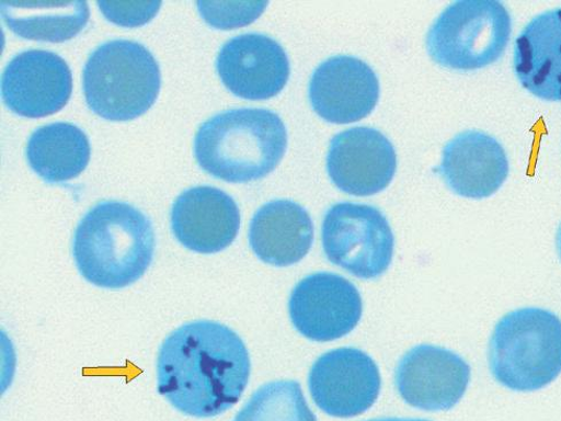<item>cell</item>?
Wrapping results in <instances>:
<instances>
[{
    "label": "cell",
    "mask_w": 561,
    "mask_h": 421,
    "mask_svg": "<svg viewBox=\"0 0 561 421\" xmlns=\"http://www.w3.org/2000/svg\"><path fill=\"white\" fill-rule=\"evenodd\" d=\"M494 378L516 391L540 390L561 374V319L541 308L504 316L490 343Z\"/></svg>",
    "instance_id": "cell-5"
},
{
    "label": "cell",
    "mask_w": 561,
    "mask_h": 421,
    "mask_svg": "<svg viewBox=\"0 0 561 421\" xmlns=\"http://www.w3.org/2000/svg\"><path fill=\"white\" fill-rule=\"evenodd\" d=\"M557 249H558L559 257L561 259V226L557 234Z\"/></svg>",
    "instance_id": "cell-25"
},
{
    "label": "cell",
    "mask_w": 561,
    "mask_h": 421,
    "mask_svg": "<svg viewBox=\"0 0 561 421\" xmlns=\"http://www.w3.org/2000/svg\"><path fill=\"white\" fill-rule=\"evenodd\" d=\"M250 376L245 343L217 321H191L170 333L160 346L158 391L190 417L210 418L231 409Z\"/></svg>",
    "instance_id": "cell-1"
},
{
    "label": "cell",
    "mask_w": 561,
    "mask_h": 421,
    "mask_svg": "<svg viewBox=\"0 0 561 421\" xmlns=\"http://www.w3.org/2000/svg\"><path fill=\"white\" fill-rule=\"evenodd\" d=\"M512 34V18L497 0H459L448 7L427 34L431 58L442 67L471 71L497 62Z\"/></svg>",
    "instance_id": "cell-6"
},
{
    "label": "cell",
    "mask_w": 561,
    "mask_h": 421,
    "mask_svg": "<svg viewBox=\"0 0 561 421\" xmlns=\"http://www.w3.org/2000/svg\"><path fill=\"white\" fill-rule=\"evenodd\" d=\"M327 167L331 181L340 191L371 196L392 183L398 157L393 144L382 133L356 127L332 138Z\"/></svg>",
    "instance_id": "cell-13"
},
{
    "label": "cell",
    "mask_w": 561,
    "mask_h": 421,
    "mask_svg": "<svg viewBox=\"0 0 561 421\" xmlns=\"http://www.w3.org/2000/svg\"><path fill=\"white\" fill-rule=\"evenodd\" d=\"M379 98L375 70L351 56L332 57L321 64L309 84L312 110L333 125H350L369 116Z\"/></svg>",
    "instance_id": "cell-14"
},
{
    "label": "cell",
    "mask_w": 561,
    "mask_h": 421,
    "mask_svg": "<svg viewBox=\"0 0 561 421\" xmlns=\"http://www.w3.org/2000/svg\"><path fill=\"white\" fill-rule=\"evenodd\" d=\"M471 367L460 356L442 346H414L400 361L396 384L401 398L424 411L453 409L465 396Z\"/></svg>",
    "instance_id": "cell-10"
},
{
    "label": "cell",
    "mask_w": 561,
    "mask_h": 421,
    "mask_svg": "<svg viewBox=\"0 0 561 421\" xmlns=\"http://www.w3.org/2000/svg\"><path fill=\"white\" fill-rule=\"evenodd\" d=\"M176 239L194 253L228 249L240 229V210L232 197L213 186H195L178 196L170 215Z\"/></svg>",
    "instance_id": "cell-15"
},
{
    "label": "cell",
    "mask_w": 561,
    "mask_h": 421,
    "mask_svg": "<svg viewBox=\"0 0 561 421\" xmlns=\"http://www.w3.org/2000/svg\"><path fill=\"white\" fill-rule=\"evenodd\" d=\"M161 70L142 44L113 39L98 46L83 70L89 109L108 121L126 122L148 112L158 101Z\"/></svg>",
    "instance_id": "cell-4"
},
{
    "label": "cell",
    "mask_w": 561,
    "mask_h": 421,
    "mask_svg": "<svg viewBox=\"0 0 561 421\" xmlns=\"http://www.w3.org/2000/svg\"><path fill=\"white\" fill-rule=\"evenodd\" d=\"M234 421H317L297 382H275L259 388Z\"/></svg>",
    "instance_id": "cell-21"
},
{
    "label": "cell",
    "mask_w": 561,
    "mask_h": 421,
    "mask_svg": "<svg viewBox=\"0 0 561 421\" xmlns=\"http://www.w3.org/2000/svg\"><path fill=\"white\" fill-rule=\"evenodd\" d=\"M447 186L468 200L494 195L508 178L510 163L501 143L482 132L457 135L444 148L437 168Z\"/></svg>",
    "instance_id": "cell-16"
},
{
    "label": "cell",
    "mask_w": 561,
    "mask_h": 421,
    "mask_svg": "<svg viewBox=\"0 0 561 421\" xmlns=\"http://www.w3.org/2000/svg\"><path fill=\"white\" fill-rule=\"evenodd\" d=\"M216 69L231 93L254 102L278 95L290 73L285 49L261 34H243L228 41L219 49Z\"/></svg>",
    "instance_id": "cell-12"
},
{
    "label": "cell",
    "mask_w": 561,
    "mask_h": 421,
    "mask_svg": "<svg viewBox=\"0 0 561 421\" xmlns=\"http://www.w3.org/2000/svg\"><path fill=\"white\" fill-rule=\"evenodd\" d=\"M152 221L136 207L103 202L81 219L72 240V257L90 284L121 289L138 282L153 262Z\"/></svg>",
    "instance_id": "cell-2"
},
{
    "label": "cell",
    "mask_w": 561,
    "mask_h": 421,
    "mask_svg": "<svg viewBox=\"0 0 561 421\" xmlns=\"http://www.w3.org/2000/svg\"><path fill=\"white\" fill-rule=\"evenodd\" d=\"M313 223L309 213L290 201L262 206L250 226V244L266 264L289 266L304 260L313 243Z\"/></svg>",
    "instance_id": "cell-18"
},
{
    "label": "cell",
    "mask_w": 561,
    "mask_h": 421,
    "mask_svg": "<svg viewBox=\"0 0 561 421\" xmlns=\"http://www.w3.org/2000/svg\"><path fill=\"white\" fill-rule=\"evenodd\" d=\"M323 250L330 262L359 280L379 278L392 264L396 239L376 207L339 203L324 216Z\"/></svg>",
    "instance_id": "cell-7"
},
{
    "label": "cell",
    "mask_w": 561,
    "mask_h": 421,
    "mask_svg": "<svg viewBox=\"0 0 561 421\" xmlns=\"http://www.w3.org/2000/svg\"><path fill=\"white\" fill-rule=\"evenodd\" d=\"M278 114L262 109L219 113L201 126L194 155L202 169L228 183H249L272 173L287 151Z\"/></svg>",
    "instance_id": "cell-3"
},
{
    "label": "cell",
    "mask_w": 561,
    "mask_h": 421,
    "mask_svg": "<svg viewBox=\"0 0 561 421\" xmlns=\"http://www.w3.org/2000/svg\"><path fill=\"white\" fill-rule=\"evenodd\" d=\"M0 13L16 36L48 43H64L78 36L87 26V2H2Z\"/></svg>",
    "instance_id": "cell-20"
},
{
    "label": "cell",
    "mask_w": 561,
    "mask_h": 421,
    "mask_svg": "<svg viewBox=\"0 0 561 421\" xmlns=\"http://www.w3.org/2000/svg\"><path fill=\"white\" fill-rule=\"evenodd\" d=\"M370 421H431L426 419H400V418H383V419H376Z\"/></svg>",
    "instance_id": "cell-24"
},
{
    "label": "cell",
    "mask_w": 561,
    "mask_h": 421,
    "mask_svg": "<svg viewBox=\"0 0 561 421\" xmlns=\"http://www.w3.org/2000/svg\"><path fill=\"white\" fill-rule=\"evenodd\" d=\"M162 2H98L104 16L116 26L136 29L152 21Z\"/></svg>",
    "instance_id": "cell-23"
},
{
    "label": "cell",
    "mask_w": 561,
    "mask_h": 421,
    "mask_svg": "<svg viewBox=\"0 0 561 421\" xmlns=\"http://www.w3.org/2000/svg\"><path fill=\"white\" fill-rule=\"evenodd\" d=\"M381 377L375 361L355 349L331 351L310 371L311 398L323 412L351 418L368 411L378 400Z\"/></svg>",
    "instance_id": "cell-9"
},
{
    "label": "cell",
    "mask_w": 561,
    "mask_h": 421,
    "mask_svg": "<svg viewBox=\"0 0 561 421\" xmlns=\"http://www.w3.org/2000/svg\"><path fill=\"white\" fill-rule=\"evenodd\" d=\"M514 69L524 89L561 102V9L533 18L515 45Z\"/></svg>",
    "instance_id": "cell-17"
},
{
    "label": "cell",
    "mask_w": 561,
    "mask_h": 421,
    "mask_svg": "<svg viewBox=\"0 0 561 421\" xmlns=\"http://www.w3.org/2000/svg\"><path fill=\"white\" fill-rule=\"evenodd\" d=\"M203 19L216 30L230 31L248 26L265 10L267 3L198 2Z\"/></svg>",
    "instance_id": "cell-22"
},
{
    "label": "cell",
    "mask_w": 561,
    "mask_h": 421,
    "mask_svg": "<svg viewBox=\"0 0 561 421\" xmlns=\"http://www.w3.org/2000/svg\"><path fill=\"white\" fill-rule=\"evenodd\" d=\"M27 160L46 183L75 180L87 169L91 146L85 133L67 122H56L35 130L28 141Z\"/></svg>",
    "instance_id": "cell-19"
},
{
    "label": "cell",
    "mask_w": 561,
    "mask_h": 421,
    "mask_svg": "<svg viewBox=\"0 0 561 421\" xmlns=\"http://www.w3.org/2000/svg\"><path fill=\"white\" fill-rule=\"evenodd\" d=\"M72 91L71 70L59 55L45 49H28L5 67L2 96L15 114L41 118L60 112Z\"/></svg>",
    "instance_id": "cell-11"
},
{
    "label": "cell",
    "mask_w": 561,
    "mask_h": 421,
    "mask_svg": "<svg viewBox=\"0 0 561 421\" xmlns=\"http://www.w3.org/2000/svg\"><path fill=\"white\" fill-rule=\"evenodd\" d=\"M288 307L293 326L307 339L319 342L350 334L363 312L355 285L330 272L302 280L293 289Z\"/></svg>",
    "instance_id": "cell-8"
}]
</instances>
